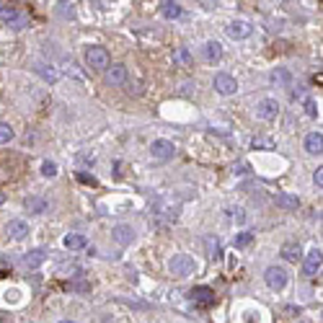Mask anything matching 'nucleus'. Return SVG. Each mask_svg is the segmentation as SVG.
Instances as JSON below:
<instances>
[{
    "label": "nucleus",
    "instance_id": "nucleus-1",
    "mask_svg": "<svg viewBox=\"0 0 323 323\" xmlns=\"http://www.w3.org/2000/svg\"><path fill=\"white\" fill-rule=\"evenodd\" d=\"M168 269H171L173 277H189V274H194V271H197V261L189 253H176L171 259Z\"/></svg>",
    "mask_w": 323,
    "mask_h": 323
},
{
    "label": "nucleus",
    "instance_id": "nucleus-2",
    "mask_svg": "<svg viewBox=\"0 0 323 323\" xmlns=\"http://www.w3.org/2000/svg\"><path fill=\"white\" fill-rule=\"evenodd\" d=\"M86 65L90 70H104L109 68V52L104 47H88L86 49Z\"/></svg>",
    "mask_w": 323,
    "mask_h": 323
},
{
    "label": "nucleus",
    "instance_id": "nucleus-3",
    "mask_svg": "<svg viewBox=\"0 0 323 323\" xmlns=\"http://www.w3.org/2000/svg\"><path fill=\"white\" fill-rule=\"evenodd\" d=\"M277 114H279V104H277V98H261V101L256 104V117L264 119V122L277 119Z\"/></svg>",
    "mask_w": 323,
    "mask_h": 323
},
{
    "label": "nucleus",
    "instance_id": "nucleus-4",
    "mask_svg": "<svg viewBox=\"0 0 323 323\" xmlns=\"http://www.w3.org/2000/svg\"><path fill=\"white\" fill-rule=\"evenodd\" d=\"M150 153H153L155 161H168V158H173V153H176V145H173L171 140H153Z\"/></svg>",
    "mask_w": 323,
    "mask_h": 323
},
{
    "label": "nucleus",
    "instance_id": "nucleus-5",
    "mask_svg": "<svg viewBox=\"0 0 323 323\" xmlns=\"http://www.w3.org/2000/svg\"><path fill=\"white\" fill-rule=\"evenodd\" d=\"M215 90H217L220 96H233L238 90V83L233 75H228V72H217V75H215Z\"/></svg>",
    "mask_w": 323,
    "mask_h": 323
},
{
    "label": "nucleus",
    "instance_id": "nucleus-6",
    "mask_svg": "<svg viewBox=\"0 0 323 323\" xmlns=\"http://www.w3.org/2000/svg\"><path fill=\"white\" fill-rule=\"evenodd\" d=\"M264 279H267V285L271 289H285V285H287V271L282 267H269L267 271H264Z\"/></svg>",
    "mask_w": 323,
    "mask_h": 323
},
{
    "label": "nucleus",
    "instance_id": "nucleus-7",
    "mask_svg": "<svg viewBox=\"0 0 323 323\" xmlns=\"http://www.w3.org/2000/svg\"><path fill=\"white\" fill-rule=\"evenodd\" d=\"M3 21L8 29H26L29 26V16L21 11H3Z\"/></svg>",
    "mask_w": 323,
    "mask_h": 323
},
{
    "label": "nucleus",
    "instance_id": "nucleus-8",
    "mask_svg": "<svg viewBox=\"0 0 323 323\" xmlns=\"http://www.w3.org/2000/svg\"><path fill=\"white\" fill-rule=\"evenodd\" d=\"M189 297H192L197 305H204V308H207V305L215 303V289H210V287L202 285V287H194L192 292H189Z\"/></svg>",
    "mask_w": 323,
    "mask_h": 323
},
{
    "label": "nucleus",
    "instance_id": "nucleus-9",
    "mask_svg": "<svg viewBox=\"0 0 323 323\" xmlns=\"http://www.w3.org/2000/svg\"><path fill=\"white\" fill-rule=\"evenodd\" d=\"M5 233H8V238H13V241H23V238L29 235V225L23 220H11L5 225Z\"/></svg>",
    "mask_w": 323,
    "mask_h": 323
},
{
    "label": "nucleus",
    "instance_id": "nucleus-10",
    "mask_svg": "<svg viewBox=\"0 0 323 323\" xmlns=\"http://www.w3.org/2000/svg\"><path fill=\"white\" fill-rule=\"evenodd\" d=\"M111 238H114V243H119V246H129L135 241V230L129 225H117L111 230Z\"/></svg>",
    "mask_w": 323,
    "mask_h": 323
},
{
    "label": "nucleus",
    "instance_id": "nucleus-11",
    "mask_svg": "<svg viewBox=\"0 0 323 323\" xmlns=\"http://www.w3.org/2000/svg\"><path fill=\"white\" fill-rule=\"evenodd\" d=\"M318 271H321V248H313V251H308V256H305V274L316 277Z\"/></svg>",
    "mask_w": 323,
    "mask_h": 323
},
{
    "label": "nucleus",
    "instance_id": "nucleus-12",
    "mask_svg": "<svg viewBox=\"0 0 323 323\" xmlns=\"http://www.w3.org/2000/svg\"><path fill=\"white\" fill-rule=\"evenodd\" d=\"M106 80H109L111 86H124V83H127V68H124V65H111V68L106 70Z\"/></svg>",
    "mask_w": 323,
    "mask_h": 323
},
{
    "label": "nucleus",
    "instance_id": "nucleus-13",
    "mask_svg": "<svg viewBox=\"0 0 323 323\" xmlns=\"http://www.w3.org/2000/svg\"><path fill=\"white\" fill-rule=\"evenodd\" d=\"M44 259H47L44 248H34V251H29L26 256H23V267H26V269H36V267L44 264Z\"/></svg>",
    "mask_w": 323,
    "mask_h": 323
},
{
    "label": "nucleus",
    "instance_id": "nucleus-14",
    "mask_svg": "<svg viewBox=\"0 0 323 323\" xmlns=\"http://www.w3.org/2000/svg\"><path fill=\"white\" fill-rule=\"evenodd\" d=\"M248 34H251V23L248 21H233L228 26V36L230 39H246Z\"/></svg>",
    "mask_w": 323,
    "mask_h": 323
},
{
    "label": "nucleus",
    "instance_id": "nucleus-15",
    "mask_svg": "<svg viewBox=\"0 0 323 323\" xmlns=\"http://www.w3.org/2000/svg\"><path fill=\"white\" fill-rule=\"evenodd\" d=\"M202 54H204L207 62L220 60V57H222V44H220V41H207V44L202 47Z\"/></svg>",
    "mask_w": 323,
    "mask_h": 323
},
{
    "label": "nucleus",
    "instance_id": "nucleus-16",
    "mask_svg": "<svg viewBox=\"0 0 323 323\" xmlns=\"http://www.w3.org/2000/svg\"><path fill=\"white\" fill-rule=\"evenodd\" d=\"M321 147H323L321 132H310V135L305 137V150H308L310 155H321Z\"/></svg>",
    "mask_w": 323,
    "mask_h": 323
},
{
    "label": "nucleus",
    "instance_id": "nucleus-17",
    "mask_svg": "<svg viewBox=\"0 0 323 323\" xmlns=\"http://www.w3.org/2000/svg\"><path fill=\"white\" fill-rule=\"evenodd\" d=\"M277 204L282 207V210H297V207H300V199H297L295 194L279 192V194H277Z\"/></svg>",
    "mask_w": 323,
    "mask_h": 323
},
{
    "label": "nucleus",
    "instance_id": "nucleus-18",
    "mask_svg": "<svg viewBox=\"0 0 323 323\" xmlns=\"http://www.w3.org/2000/svg\"><path fill=\"white\" fill-rule=\"evenodd\" d=\"M161 16H163V18H168V21L179 18V16H181V5L179 3H171V0H165V3H161Z\"/></svg>",
    "mask_w": 323,
    "mask_h": 323
},
{
    "label": "nucleus",
    "instance_id": "nucleus-19",
    "mask_svg": "<svg viewBox=\"0 0 323 323\" xmlns=\"http://www.w3.org/2000/svg\"><path fill=\"white\" fill-rule=\"evenodd\" d=\"M23 207L31 212V215H41V212H47V202L41 199V197H29L26 202H23Z\"/></svg>",
    "mask_w": 323,
    "mask_h": 323
},
{
    "label": "nucleus",
    "instance_id": "nucleus-20",
    "mask_svg": "<svg viewBox=\"0 0 323 323\" xmlns=\"http://www.w3.org/2000/svg\"><path fill=\"white\" fill-rule=\"evenodd\" d=\"M65 248H70V251H78V248H86L88 241H86V235H78V233H72V235H65Z\"/></svg>",
    "mask_w": 323,
    "mask_h": 323
},
{
    "label": "nucleus",
    "instance_id": "nucleus-21",
    "mask_svg": "<svg viewBox=\"0 0 323 323\" xmlns=\"http://www.w3.org/2000/svg\"><path fill=\"white\" fill-rule=\"evenodd\" d=\"M36 72H39V75L44 78L47 83H57V80H60V72H57L52 65H36Z\"/></svg>",
    "mask_w": 323,
    "mask_h": 323
},
{
    "label": "nucleus",
    "instance_id": "nucleus-22",
    "mask_svg": "<svg viewBox=\"0 0 323 323\" xmlns=\"http://www.w3.org/2000/svg\"><path fill=\"white\" fill-rule=\"evenodd\" d=\"M282 256L287 261H297V259H300V246H297V243H285L282 246Z\"/></svg>",
    "mask_w": 323,
    "mask_h": 323
},
{
    "label": "nucleus",
    "instance_id": "nucleus-23",
    "mask_svg": "<svg viewBox=\"0 0 323 323\" xmlns=\"http://www.w3.org/2000/svg\"><path fill=\"white\" fill-rule=\"evenodd\" d=\"M13 137H16V132H13V127H11V124L0 122V145H8Z\"/></svg>",
    "mask_w": 323,
    "mask_h": 323
},
{
    "label": "nucleus",
    "instance_id": "nucleus-24",
    "mask_svg": "<svg viewBox=\"0 0 323 323\" xmlns=\"http://www.w3.org/2000/svg\"><path fill=\"white\" fill-rule=\"evenodd\" d=\"M41 176H44V179H54L57 176V163H52V161L41 163Z\"/></svg>",
    "mask_w": 323,
    "mask_h": 323
},
{
    "label": "nucleus",
    "instance_id": "nucleus-25",
    "mask_svg": "<svg viewBox=\"0 0 323 323\" xmlns=\"http://www.w3.org/2000/svg\"><path fill=\"white\" fill-rule=\"evenodd\" d=\"M57 271H60L62 277H75V274H80V267H78V264H62Z\"/></svg>",
    "mask_w": 323,
    "mask_h": 323
},
{
    "label": "nucleus",
    "instance_id": "nucleus-26",
    "mask_svg": "<svg viewBox=\"0 0 323 323\" xmlns=\"http://www.w3.org/2000/svg\"><path fill=\"white\" fill-rule=\"evenodd\" d=\"M251 241H253V233H238L235 241H233V246H235V248H246Z\"/></svg>",
    "mask_w": 323,
    "mask_h": 323
},
{
    "label": "nucleus",
    "instance_id": "nucleus-27",
    "mask_svg": "<svg viewBox=\"0 0 323 323\" xmlns=\"http://www.w3.org/2000/svg\"><path fill=\"white\" fill-rule=\"evenodd\" d=\"M271 80H274V83H285V86H287V83H289V72L287 70H274V72H271Z\"/></svg>",
    "mask_w": 323,
    "mask_h": 323
},
{
    "label": "nucleus",
    "instance_id": "nucleus-28",
    "mask_svg": "<svg viewBox=\"0 0 323 323\" xmlns=\"http://www.w3.org/2000/svg\"><path fill=\"white\" fill-rule=\"evenodd\" d=\"M173 60H176V62H189V52H186V49H176Z\"/></svg>",
    "mask_w": 323,
    "mask_h": 323
},
{
    "label": "nucleus",
    "instance_id": "nucleus-29",
    "mask_svg": "<svg viewBox=\"0 0 323 323\" xmlns=\"http://www.w3.org/2000/svg\"><path fill=\"white\" fill-rule=\"evenodd\" d=\"M305 106H308V114H310V117H318V106H316V101H310V98H308V101H305Z\"/></svg>",
    "mask_w": 323,
    "mask_h": 323
},
{
    "label": "nucleus",
    "instance_id": "nucleus-30",
    "mask_svg": "<svg viewBox=\"0 0 323 323\" xmlns=\"http://www.w3.org/2000/svg\"><path fill=\"white\" fill-rule=\"evenodd\" d=\"M78 179L83 181V184H90V186H93V184H96V179H93V176H88V173H83V171L78 173Z\"/></svg>",
    "mask_w": 323,
    "mask_h": 323
},
{
    "label": "nucleus",
    "instance_id": "nucleus-31",
    "mask_svg": "<svg viewBox=\"0 0 323 323\" xmlns=\"http://www.w3.org/2000/svg\"><path fill=\"white\" fill-rule=\"evenodd\" d=\"M313 184H316V186L321 189V184H323V168H318L316 173H313Z\"/></svg>",
    "mask_w": 323,
    "mask_h": 323
},
{
    "label": "nucleus",
    "instance_id": "nucleus-32",
    "mask_svg": "<svg viewBox=\"0 0 323 323\" xmlns=\"http://www.w3.org/2000/svg\"><path fill=\"white\" fill-rule=\"evenodd\" d=\"M253 147H274L271 140H253Z\"/></svg>",
    "mask_w": 323,
    "mask_h": 323
},
{
    "label": "nucleus",
    "instance_id": "nucleus-33",
    "mask_svg": "<svg viewBox=\"0 0 323 323\" xmlns=\"http://www.w3.org/2000/svg\"><path fill=\"white\" fill-rule=\"evenodd\" d=\"M83 165H93L96 163V158H93V155H80V158H78Z\"/></svg>",
    "mask_w": 323,
    "mask_h": 323
},
{
    "label": "nucleus",
    "instance_id": "nucleus-34",
    "mask_svg": "<svg viewBox=\"0 0 323 323\" xmlns=\"http://www.w3.org/2000/svg\"><path fill=\"white\" fill-rule=\"evenodd\" d=\"M230 215L238 220V222H246V215H243V210H230Z\"/></svg>",
    "mask_w": 323,
    "mask_h": 323
},
{
    "label": "nucleus",
    "instance_id": "nucleus-35",
    "mask_svg": "<svg viewBox=\"0 0 323 323\" xmlns=\"http://www.w3.org/2000/svg\"><path fill=\"white\" fill-rule=\"evenodd\" d=\"M5 202V194H0V204H3Z\"/></svg>",
    "mask_w": 323,
    "mask_h": 323
},
{
    "label": "nucleus",
    "instance_id": "nucleus-36",
    "mask_svg": "<svg viewBox=\"0 0 323 323\" xmlns=\"http://www.w3.org/2000/svg\"><path fill=\"white\" fill-rule=\"evenodd\" d=\"M3 11H5V5H3V3H0V13H3Z\"/></svg>",
    "mask_w": 323,
    "mask_h": 323
},
{
    "label": "nucleus",
    "instance_id": "nucleus-37",
    "mask_svg": "<svg viewBox=\"0 0 323 323\" xmlns=\"http://www.w3.org/2000/svg\"><path fill=\"white\" fill-rule=\"evenodd\" d=\"M60 323H75V321H60Z\"/></svg>",
    "mask_w": 323,
    "mask_h": 323
},
{
    "label": "nucleus",
    "instance_id": "nucleus-38",
    "mask_svg": "<svg viewBox=\"0 0 323 323\" xmlns=\"http://www.w3.org/2000/svg\"><path fill=\"white\" fill-rule=\"evenodd\" d=\"M0 323H11V321H5V318H3V321H0Z\"/></svg>",
    "mask_w": 323,
    "mask_h": 323
}]
</instances>
